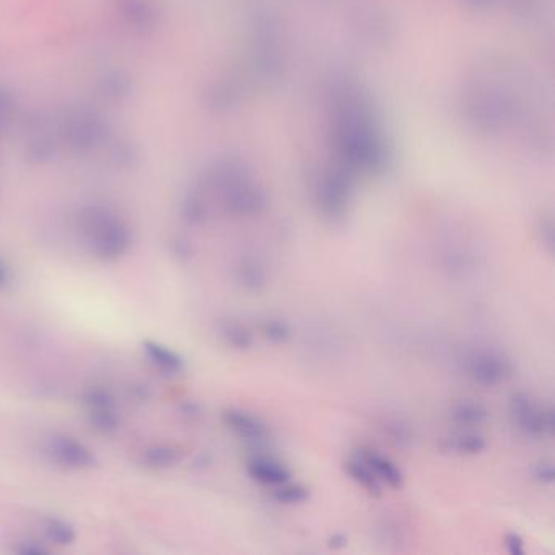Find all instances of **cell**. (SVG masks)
Here are the masks:
<instances>
[{
  "instance_id": "6da1fadb",
  "label": "cell",
  "mask_w": 555,
  "mask_h": 555,
  "mask_svg": "<svg viewBox=\"0 0 555 555\" xmlns=\"http://www.w3.org/2000/svg\"><path fill=\"white\" fill-rule=\"evenodd\" d=\"M80 235L93 258L103 263L123 259L132 245L134 233L121 215L106 207H90L80 215Z\"/></svg>"
},
{
  "instance_id": "7a4b0ae2",
  "label": "cell",
  "mask_w": 555,
  "mask_h": 555,
  "mask_svg": "<svg viewBox=\"0 0 555 555\" xmlns=\"http://www.w3.org/2000/svg\"><path fill=\"white\" fill-rule=\"evenodd\" d=\"M88 424L101 435H113L119 430V414L113 393L105 386L93 385L82 394Z\"/></svg>"
},
{
  "instance_id": "3957f363",
  "label": "cell",
  "mask_w": 555,
  "mask_h": 555,
  "mask_svg": "<svg viewBox=\"0 0 555 555\" xmlns=\"http://www.w3.org/2000/svg\"><path fill=\"white\" fill-rule=\"evenodd\" d=\"M512 416L518 429L529 437H547L554 432V412L551 407L541 406L528 394L518 393L513 396Z\"/></svg>"
},
{
  "instance_id": "277c9868",
  "label": "cell",
  "mask_w": 555,
  "mask_h": 555,
  "mask_svg": "<svg viewBox=\"0 0 555 555\" xmlns=\"http://www.w3.org/2000/svg\"><path fill=\"white\" fill-rule=\"evenodd\" d=\"M468 372L479 385L495 386L512 375V365L499 352L477 350L469 355Z\"/></svg>"
},
{
  "instance_id": "5b68a950",
  "label": "cell",
  "mask_w": 555,
  "mask_h": 555,
  "mask_svg": "<svg viewBox=\"0 0 555 555\" xmlns=\"http://www.w3.org/2000/svg\"><path fill=\"white\" fill-rule=\"evenodd\" d=\"M48 453L54 463L62 468L72 471H85L92 469L97 464V458L93 451L85 443L79 442L77 438L69 435H57L51 438L48 445Z\"/></svg>"
},
{
  "instance_id": "8992f818",
  "label": "cell",
  "mask_w": 555,
  "mask_h": 555,
  "mask_svg": "<svg viewBox=\"0 0 555 555\" xmlns=\"http://www.w3.org/2000/svg\"><path fill=\"white\" fill-rule=\"evenodd\" d=\"M318 206L326 217L337 219L346 212L350 201V183L346 175L333 173L318 184Z\"/></svg>"
},
{
  "instance_id": "52a82bcc",
  "label": "cell",
  "mask_w": 555,
  "mask_h": 555,
  "mask_svg": "<svg viewBox=\"0 0 555 555\" xmlns=\"http://www.w3.org/2000/svg\"><path fill=\"white\" fill-rule=\"evenodd\" d=\"M223 424L227 425V429L232 430L236 437L245 440V442L264 443L271 437V430L267 427L266 422L253 416L250 412L241 411V409H227L223 412Z\"/></svg>"
},
{
  "instance_id": "ba28073f",
  "label": "cell",
  "mask_w": 555,
  "mask_h": 555,
  "mask_svg": "<svg viewBox=\"0 0 555 555\" xmlns=\"http://www.w3.org/2000/svg\"><path fill=\"white\" fill-rule=\"evenodd\" d=\"M246 472L263 486L277 487L290 481L292 472L282 461L267 455H253L246 461Z\"/></svg>"
},
{
  "instance_id": "9c48e42d",
  "label": "cell",
  "mask_w": 555,
  "mask_h": 555,
  "mask_svg": "<svg viewBox=\"0 0 555 555\" xmlns=\"http://www.w3.org/2000/svg\"><path fill=\"white\" fill-rule=\"evenodd\" d=\"M355 453L368 464V468L372 469L381 486H388L391 489H401L404 486L403 471L391 459L380 455L372 448H360Z\"/></svg>"
},
{
  "instance_id": "30bf717a",
  "label": "cell",
  "mask_w": 555,
  "mask_h": 555,
  "mask_svg": "<svg viewBox=\"0 0 555 555\" xmlns=\"http://www.w3.org/2000/svg\"><path fill=\"white\" fill-rule=\"evenodd\" d=\"M145 357L149 359L153 367L160 372L168 373V375H176L184 368V360L178 352L171 350L170 347L163 346L160 342L145 341L142 344Z\"/></svg>"
},
{
  "instance_id": "8fae6325",
  "label": "cell",
  "mask_w": 555,
  "mask_h": 555,
  "mask_svg": "<svg viewBox=\"0 0 555 555\" xmlns=\"http://www.w3.org/2000/svg\"><path fill=\"white\" fill-rule=\"evenodd\" d=\"M181 461L180 448L173 445H150L140 453V463L145 468L153 469V471H162V469H170Z\"/></svg>"
},
{
  "instance_id": "7c38bea8",
  "label": "cell",
  "mask_w": 555,
  "mask_h": 555,
  "mask_svg": "<svg viewBox=\"0 0 555 555\" xmlns=\"http://www.w3.org/2000/svg\"><path fill=\"white\" fill-rule=\"evenodd\" d=\"M344 469H346L347 476H349L355 484H359L363 490H367L368 494L373 495V497H380V495L383 494L381 482L376 479L372 469L368 468V464L365 463L357 453L347 459Z\"/></svg>"
},
{
  "instance_id": "4fadbf2b",
  "label": "cell",
  "mask_w": 555,
  "mask_h": 555,
  "mask_svg": "<svg viewBox=\"0 0 555 555\" xmlns=\"http://www.w3.org/2000/svg\"><path fill=\"white\" fill-rule=\"evenodd\" d=\"M440 446H442V450L453 453V455L469 456L477 455V453L486 450L487 442L479 433L466 430V432H458L445 438Z\"/></svg>"
},
{
  "instance_id": "5bb4252c",
  "label": "cell",
  "mask_w": 555,
  "mask_h": 555,
  "mask_svg": "<svg viewBox=\"0 0 555 555\" xmlns=\"http://www.w3.org/2000/svg\"><path fill=\"white\" fill-rule=\"evenodd\" d=\"M220 336L228 347L235 350H248L254 344V337L250 329L238 321H223L220 324Z\"/></svg>"
},
{
  "instance_id": "9a60e30c",
  "label": "cell",
  "mask_w": 555,
  "mask_h": 555,
  "mask_svg": "<svg viewBox=\"0 0 555 555\" xmlns=\"http://www.w3.org/2000/svg\"><path fill=\"white\" fill-rule=\"evenodd\" d=\"M236 280L240 282L243 289L258 292L266 284V272L263 266L253 259H245L236 266Z\"/></svg>"
},
{
  "instance_id": "2e32d148",
  "label": "cell",
  "mask_w": 555,
  "mask_h": 555,
  "mask_svg": "<svg viewBox=\"0 0 555 555\" xmlns=\"http://www.w3.org/2000/svg\"><path fill=\"white\" fill-rule=\"evenodd\" d=\"M44 536L56 546H70L77 539L74 526L59 518H49L44 521Z\"/></svg>"
},
{
  "instance_id": "e0dca14e",
  "label": "cell",
  "mask_w": 555,
  "mask_h": 555,
  "mask_svg": "<svg viewBox=\"0 0 555 555\" xmlns=\"http://www.w3.org/2000/svg\"><path fill=\"white\" fill-rule=\"evenodd\" d=\"M487 417H489V412L486 407L476 403L459 404L453 411V419L456 424L463 425V427L482 424V422H486Z\"/></svg>"
},
{
  "instance_id": "ac0fdd59",
  "label": "cell",
  "mask_w": 555,
  "mask_h": 555,
  "mask_svg": "<svg viewBox=\"0 0 555 555\" xmlns=\"http://www.w3.org/2000/svg\"><path fill=\"white\" fill-rule=\"evenodd\" d=\"M310 499V492L302 484L285 482L282 486H277L274 490V500L284 505H300Z\"/></svg>"
},
{
  "instance_id": "d6986e66",
  "label": "cell",
  "mask_w": 555,
  "mask_h": 555,
  "mask_svg": "<svg viewBox=\"0 0 555 555\" xmlns=\"http://www.w3.org/2000/svg\"><path fill=\"white\" fill-rule=\"evenodd\" d=\"M261 333L274 344H284L292 336V329L289 324L279 318H267L261 323Z\"/></svg>"
},
{
  "instance_id": "ffe728a7",
  "label": "cell",
  "mask_w": 555,
  "mask_h": 555,
  "mask_svg": "<svg viewBox=\"0 0 555 555\" xmlns=\"http://www.w3.org/2000/svg\"><path fill=\"white\" fill-rule=\"evenodd\" d=\"M505 547L512 555L525 554V541L521 538L520 534L507 533L505 534Z\"/></svg>"
},
{
  "instance_id": "44dd1931",
  "label": "cell",
  "mask_w": 555,
  "mask_h": 555,
  "mask_svg": "<svg viewBox=\"0 0 555 555\" xmlns=\"http://www.w3.org/2000/svg\"><path fill=\"white\" fill-rule=\"evenodd\" d=\"M15 551L20 552V554H46L48 547H44L41 542L28 539V541L18 542Z\"/></svg>"
},
{
  "instance_id": "7402d4cb",
  "label": "cell",
  "mask_w": 555,
  "mask_h": 555,
  "mask_svg": "<svg viewBox=\"0 0 555 555\" xmlns=\"http://www.w3.org/2000/svg\"><path fill=\"white\" fill-rule=\"evenodd\" d=\"M534 477L542 484H552L554 482V466L551 463L539 464L534 471Z\"/></svg>"
},
{
  "instance_id": "603a6c76",
  "label": "cell",
  "mask_w": 555,
  "mask_h": 555,
  "mask_svg": "<svg viewBox=\"0 0 555 555\" xmlns=\"http://www.w3.org/2000/svg\"><path fill=\"white\" fill-rule=\"evenodd\" d=\"M10 277L9 267L0 259V289H5L10 284Z\"/></svg>"
},
{
  "instance_id": "cb8c5ba5",
  "label": "cell",
  "mask_w": 555,
  "mask_h": 555,
  "mask_svg": "<svg viewBox=\"0 0 555 555\" xmlns=\"http://www.w3.org/2000/svg\"><path fill=\"white\" fill-rule=\"evenodd\" d=\"M346 542H347V539L344 538L342 534H336V536H334V538L331 539V544H329V546L334 547V549H337V547L346 546Z\"/></svg>"
}]
</instances>
